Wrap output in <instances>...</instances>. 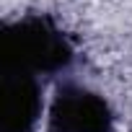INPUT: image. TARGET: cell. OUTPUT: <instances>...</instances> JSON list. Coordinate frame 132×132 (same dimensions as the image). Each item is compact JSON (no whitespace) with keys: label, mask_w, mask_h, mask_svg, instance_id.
<instances>
[{"label":"cell","mask_w":132,"mask_h":132,"mask_svg":"<svg viewBox=\"0 0 132 132\" xmlns=\"http://www.w3.org/2000/svg\"><path fill=\"white\" fill-rule=\"evenodd\" d=\"M73 44L47 16H26L3 31V73L42 75L68 68Z\"/></svg>","instance_id":"obj_1"},{"label":"cell","mask_w":132,"mask_h":132,"mask_svg":"<svg viewBox=\"0 0 132 132\" xmlns=\"http://www.w3.org/2000/svg\"><path fill=\"white\" fill-rule=\"evenodd\" d=\"M42 114V93L34 75L3 73V132H31Z\"/></svg>","instance_id":"obj_3"},{"label":"cell","mask_w":132,"mask_h":132,"mask_svg":"<svg viewBox=\"0 0 132 132\" xmlns=\"http://www.w3.org/2000/svg\"><path fill=\"white\" fill-rule=\"evenodd\" d=\"M49 132H111L114 114L104 96L80 88L62 86L49 106Z\"/></svg>","instance_id":"obj_2"}]
</instances>
